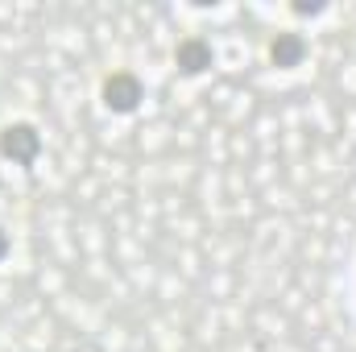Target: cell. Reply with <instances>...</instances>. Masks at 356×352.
Segmentation results:
<instances>
[{"instance_id":"cell-2","label":"cell","mask_w":356,"mask_h":352,"mask_svg":"<svg viewBox=\"0 0 356 352\" xmlns=\"http://www.w3.org/2000/svg\"><path fill=\"white\" fill-rule=\"evenodd\" d=\"M141 79L137 75H129V71H112L108 79H104V104L112 108V112H133L137 104H141Z\"/></svg>"},{"instance_id":"cell-3","label":"cell","mask_w":356,"mask_h":352,"mask_svg":"<svg viewBox=\"0 0 356 352\" xmlns=\"http://www.w3.org/2000/svg\"><path fill=\"white\" fill-rule=\"evenodd\" d=\"M175 63L186 71V75H203V71L211 67V46L199 42V38H186V42L175 50Z\"/></svg>"},{"instance_id":"cell-4","label":"cell","mask_w":356,"mask_h":352,"mask_svg":"<svg viewBox=\"0 0 356 352\" xmlns=\"http://www.w3.org/2000/svg\"><path fill=\"white\" fill-rule=\"evenodd\" d=\"M302 50H307L302 38H298V33H286V38H277V42L269 46V58H273L277 67H298V63H302Z\"/></svg>"},{"instance_id":"cell-5","label":"cell","mask_w":356,"mask_h":352,"mask_svg":"<svg viewBox=\"0 0 356 352\" xmlns=\"http://www.w3.org/2000/svg\"><path fill=\"white\" fill-rule=\"evenodd\" d=\"M4 253H8V237H4V228H0V262H4Z\"/></svg>"},{"instance_id":"cell-1","label":"cell","mask_w":356,"mask_h":352,"mask_svg":"<svg viewBox=\"0 0 356 352\" xmlns=\"http://www.w3.org/2000/svg\"><path fill=\"white\" fill-rule=\"evenodd\" d=\"M0 154L13 158L17 166H29V162L42 154V137H38V129H33V125H8V129L0 133Z\"/></svg>"}]
</instances>
